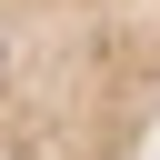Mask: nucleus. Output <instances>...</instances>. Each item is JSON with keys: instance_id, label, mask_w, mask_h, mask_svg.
<instances>
[{"instance_id": "1", "label": "nucleus", "mask_w": 160, "mask_h": 160, "mask_svg": "<svg viewBox=\"0 0 160 160\" xmlns=\"http://www.w3.org/2000/svg\"><path fill=\"white\" fill-rule=\"evenodd\" d=\"M0 160H160V0H0Z\"/></svg>"}]
</instances>
